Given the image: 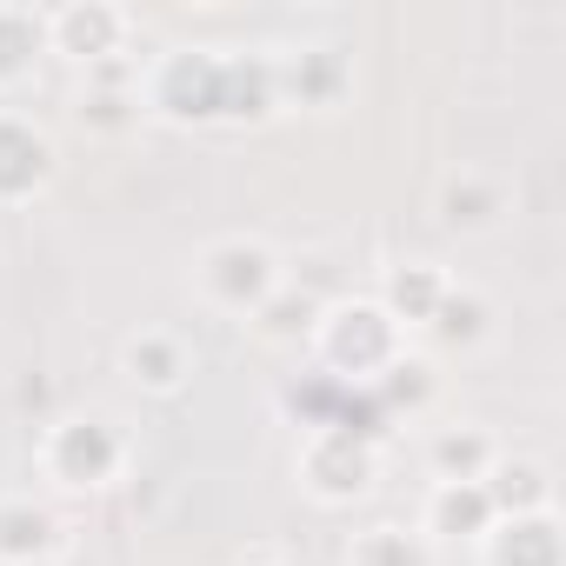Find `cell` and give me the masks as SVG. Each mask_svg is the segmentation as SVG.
<instances>
[{"label": "cell", "instance_id": "obj_19", "mask_svg": "<svg viewBox=\"0 0 566 566\" xmlns=\"http://www.w3.org/2000/svg\"><path fill=\"white\" fill-rule=\"evenodd\" d=\"M480 486H486V500H493L500 520L553 513V473H546V460H533V453H500Z\"/></svg>", "mask_w": 566, "mask_h": 566}, {"label": "cell", "instance_id": "obj_23", "mask_svg": "<svg viewBox=\"0 0 566 566\" xmlns=\"http://www.w3.org/2000/svg\"><path fill=\"white\" fill-rule=\"evenodd\" d=\"M41 54H48V21L34 8L0 0V87H21Z\"/></svg>", "mask_w": 566, "mask_h": 566}, {"label": "cell", "instance_id": "obj_5", "mask_svg": "<svg viewBox=\"0 0 566 566\" xmlns=\"http://www.w3.org/2000/svg\"><path fill=\"white\" fill-rule=\"evenodd\" d=\"M220 94H227V54L207 48H167L140 74V114L167 127H220Z\"/></svg>", "mask_w": 566, "mask_h": 566}, {"label": "cell", "instance_id": "obj_7", "mask_svg": "<svg viewBox=\"0 0 566 566\" xmlns=\"http://www.w3.org/2000/svg\"><path fill=\"white\" fill-rule=\"evenodd\" d=\"M61 174V147L41 120L0 114V207H34Z\"/></svg>", "mask_w": 566, "mask_h": 566}, {"label": "cell", "instance_id": "obj_16", "mask_svg": "<svg viewBox=\"0 0 566 566\" xmlns=\"http://www.w3.org/2000/svg\"><path fill=\"white\" fill-rule=\"evenodd\" d=\"M420 340H427L433 354H480V347L493 340V301H486L480 287H467V280H453L447 301L433 307V321L420 327Z\"/></svg>", "mask_w": 566, "mask_h": 566}, {"label": "cell", "instance_id": "obj_22", "mask_svg": "<svg viewBox=\"0 0 566 566\" xmlns=\"http://www.w3.org/2000/svg\"><path fill=\"white\" fill-rule=\"evenodd\" d=\"M433 559H440V546L420 526H394V520L354 533V546H347V566H433Z\"/></svg>", "mask_w": 566, "mask_h": 566}, {"label": "cell", "instance_id": "obj_2", "mask_svg": "<svg viewBox=\"0 0 566 566\" xmlns=\"http://www.w3.org/2000/svg\"><path fill=\"white\" fill-rule=\"evenodd\" d=\"M280 280H287V260H280V247L260 240V233H220L187 260L193 301L207 314H227V321H253L280 294Z\"/></svg>", "mask_w": 566, "mask_h": 566}, {"label": "cell", "instance_id": "obj_11", "mask_svg": "<svg viewBox=\"0 0 566 566\" xmlns=\"http://www.w3.org/2000/svg\"><path fill=\"white\" fill-rule=\"evenodd\" d=\"M493 500H486V486L480 480H433V493H427V506H420V533L433 539V546H480L486 533H493Z\"/></svg>", "mask_w": 566, "mask_h": 566}, {"label": "cell", "instance_id": "obj_14", "mask_svg": "<svg viewBox=\"0 0 566 566\" xmlns=\"http://www.w3.org/2000/svg\"><path fill=\"white\" fill-rule=\"evenodd\" d=\"M447 287H453V273L440 266V260H394L387 273H380V307H387V321L400 327V334H420L427 321H433V307L447 301Z\"/></svg>", "mask_w": 566, "mask_h": 566}, {"label": "cell", "instance_id": "obj_4", "mask_svg": "<svg viewBox=\"0 0 566 566\" xmlns=\"http://www.w3.org/2000/svg\"><path fill=\"white\" fill-rule=\"evenodd\" d=\"M294 473L321 506H360L380 486V433L354 427V420L307 427V440L294 453Z\"/></svg>", "mask_w": 566, "mask_h": 566}, {"label": "cell", "instance_id": "obj_10", "mask_svg": "<svg viewBox=\"0 0 566 566\" xmlns=\"http://www.w3.org/2000/svg\"><path fill=\"white\" fill-rule=\"evenodd\" d=\"M120 374H127L140 394L174 400V394L193 380V347H187L180 327H140V334H127V347H120Z\"/></svg>", "mask_w": 566, "mask_h": 566}, {"label": "cell", "instance_id": "obj_18", "mask_svg": "<svg viewBox=\"0 0 566 566\" xmlns=\"http://www.w3.org/2000/svg\"><path fill=\"white\" fill-rule=\"evenodd\" d=\"M500 453H506V447H500L493 427H480V420H453V427H433V433H427V473H433V480H486Z\"/></svg>", "mask_w": 566, "mask_h": 566}, {"label": "cell", "instance_id": "obj_13", "mask_svg": "<svg viewBox=\"0 0 566 566\" xmlns=\"http://www.w3.org/2000/svg\"><path fill=\"white\" fill-rule=\"evenodd\" d=\"M440 227L447 233H493L500 220H506V207H513V193H506V180L500 174H486V167H453L447 180H440Z\"/></svg>", "mask_w": 566, "mask_h": 566}, {"label": "cell", "instance_id": "obj_3", "mask_svg": "<svg viewBox=\"0 0 566 566\" xmlns=\"http://www.w3.org/2000/svg\"><path fill=\"white\" fill-rule=\"evenodd\" d=\"M307 347H314V360H321L327 380H340V387H374V380L407 354V334L387 321V307H380L374 294H354V301H327V307H321Z\"/></svg>", "mask_w": 566, "mask_h": 566}, {"label": "cell", "instance_id": "obj_20", "mask_svg": "<svg viewBox=\"0 0 566 566\" xmlns=\"http://www.w3.org/2000/svg\"><path fill=\"white\" fill-rule=\"evenodd\" d=\"M321 307H327V301H321V294H307L301 280H280V294H273L247 327H253L266 347H307V334H314Z\"/></svg>", "mask_w": 566, "mask_h": 566}, {"label": "cell", "instance_id": "obj_12", "mask_svg": "<svg viewBox=\"0 0 566 566\" xmlns=\"http://www.w3.org/2000/svg\"><path fill=\"white\" fill-rule=\"evenodd\" d=\"M67 553V520L28 493L0 500V566H54Z\"/></svg>", "mask_w": 566, "mask_h": 566}, {"label": "cell", "instance_id": "obj_24", "mask_svg": "<svg viewBox=\"0 0 566 566\" xmlns=\"http://www.w3.org/2000/svg\"><path fill=\"white\" fill-rule=\"evenodd\" d=\"M233 566H287L280 553H247V559H233Z\"/></svg>", "mask_w": 566, "mask_h": 566}, {"label": "cell", "instance_id": "obj_17", "mask_svg": "<svg viewBox=\"0 0 566 566\" xmlns=\"http://www.w3.org/2000/svg\"><path fill=\"white\" fill-rule=\"evenodd\" d=\"M280 114V81L273 54H227V94H220V127H266Z\"/></svg>", "mask_w": 566, "mask_h": 566}, {"label": "cell", "instance_id": "obj_1", "mask_svg": "<svg viewBox=\"0 0 566 566\" xmlns=\"http://www.w3.org/2000/svg\"><path fill=\"white\" fill-rule=\"evenodd\" d=\"M34 467L54 493H74V500H94L107 486L127 480L134 467V440L114 413H61L48 420L41 447H34Z\"/></svg>", "mask_w": 566, "mask_h": 566}, {"label": "cell", "instance_id": "obj_21", "mask_svg": "<svg viewBox=\"0 0 566 566\" xmlns=\"http://www.w3.org/2000/svg\"><path fill=\"white\" fill-rule=\"evenodd\" d=\"M374 400H380V413L387 420H420L433 400H440V374H433V360H420V354H400L374 387H367Z\"/></svg>", "mask_w": 566, "mask_h": 566}, {"label": "cell", "instance_id": "obj_8", "mask_svg": "<svg viewBox=\"0 0 566 566\" xmlns=\"http://www.w3.org/2000/svg\"><path fill=\"white\" fill-rule=\"evenodd\" d=\"M74 120H81L94 140H120V134H134V127L147 120V114H140V54L107 61V67H87L81 101H74Z\"/></svg>", "mask_w": 566, "mask_h": 566}, {"label": "cell", "instance_id": "obj_9", "mask_svg": "<svg viewBox=\"0 0 566 566\" xmlns=\"http://www.w3.org/2000/svg\"><path fill=\"white\" fill-rule=\"evenodd\" d=\"M273 81H280V107H340L354 94V61L340 48H294V54H273Z\"/></svg>", "mask_w": 566, "mask_h": 566}, {"label": "cell", "instance_id": "obj_6", "mask_svg": "<svg viewBox=\"0 0 566 566\" xmlns=\"http://www.w3.org/2000/svg\"><path fill=\"white\" fill-rule=\"evenodd\" d=\"M41 21H48V54H61L81 74L107 67V61H127L134 14L114 8V0H61V8H48Z\"/></svg>", "mask_w": 566, "mask_h": 566}, {"label": "cell", "instance_id": "obj_15", "mask_svg": "<svg viewBox=\"0 0 566 566\" xmlns=\"http://www.w3.org/2000/svg\"><path fill=\"white\" fill-rule=\"evenodd\" d=\"M480 566H566V533H559V513L493 520V533L480 539Z\"/></svg>", "mask_w": 566, "mask_h": 566}]
</instances>
